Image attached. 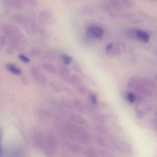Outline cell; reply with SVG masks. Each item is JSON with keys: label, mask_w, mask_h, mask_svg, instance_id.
Segmentation results:
<instances>
[{"label": "cell", "mask_w": 157, "mask_h": 157, "mask_svg": "<svg viewBox=\"0 0 157 157\" xmlns=\"http://www.w3.org/2000/svg\"><path fill=\"white\" fill-rule=\"evenodd\" d=\"M114 145L122 153L130 155L133 152V148L131 145L124 140H115Z\"/></svg>", "instance_id": "5"}, {"label": "cell", "mask_w": 157, "mask_h": 157, "mask_svg": "<svg viewBox=\"0 0 157 157\" xmlns=\"http://www.w3.org/2000/svg\"><path fill=\"white\" fill-rule=\"evenodd\" d=\"M84 155L86 157H98L97 151L94 148L90 147L84 151Z\"/></svg>", "instance_id": "17"}, {"label": "cell", "mask_w": 157, "mask_h": 157, "mask_svg": "<svg viewBox=\"0 0 157 157\" xmlns=\"http://www.w3.org/2000/svg\"><path fill=\"white\" fill-rule=\"evenodd\" d=\"M6 67L9 71L14 75H18V76L21 75V71L13 64L9 63V64H7Z\"/></svg>", "instance_id": "15"}, {"label": "cell", "mask_w": 157, "mask_h": 157, "mask_svg": "<svg viewBox=\"0 0 157 157\" xmlns=\"http://www.w3.org/2000/svg\"><path fill=\"white\" fill-rule=\"evenodd\" d=\"M136 37V39H139L145 43L148 42L150 38L149 35L147 32L139 29H137V30Z\"/></svg>", "instance_id": "9"}, {"label": "cell", "mask_w": 157, "mask_h": 157, "mask_svg": "<svg viewBox=\"0 0 157 157\" xmlns=\"http://www.w3.org/2000/svg\"><path fill=\"white\" fill-rule=\"evenodd\" d=\"M73 105L77 111L80 113H83L86 111L85 104L80 99H75L73 101Z\"/></svg>", "instance_id": "10"}, {"label": "cell", "mask_w": 157, "mask_h": 157, "mask_svg": "<svg viewBox=\"0 0 157 157\" xmlns=\"http://www.w3.org/2000/svg\"><path fill=\"white\" fill-rule=\"evenodd\" d=\"M125 97L127 101L130 103H133L136 102V94H135L131 91H128L126 92Z\"/></svg>", "instance_id": "16"}, {"label": "cell", "mask_w": 157, "mask_h": 157, "mask_svg": "<svg viewBox=\"0 0 157 157\" xmlns=\"http://www.w3.org/2000/svg\"><path fill=\"white\" fill-rule=\"evenodd\" d=\"M141 78L138 76H134L130 77L128 81L127 86L129 89L135 90L138 84L140 82Z\"/></svg>", "instance_id": "8"}, {"label": "cell", "mask_w": 157, "mask_h": 157, "mask_svg": "<svg viewBox=\"0 0 157 157\" xmlns=\"http://www.w3.org/2000/svg\"><path fill=\"white\" fill-rule=\"evenodd\" d=\"M68 148L74 154H78L82 150V147L81 145L74 142H71L69 144Z\"/></svg>", "instance_id": "12"}, {"label": "cell", "mask_w": 157, "mask_h": 157, "mask_svg": "<svg viewBox=\"0 0 157 157\" xmlns=\"http://www.w3.org/2000/svg\"><path fill=\"white\" fill-rule=\"evenodd\" d=\"M104 32L101 27L96 25H91L86 30V34L90 38L100 39L103 36Z\"/></svg>", "instance_id": "4"}, {"label": "cell", "mask_w": 157, "mask_h": 157, "mask_svg": "<svg viewBox=\"0 0 157 157\" xmlns=\"http://www.w3.org/2000/svg\"><path fill=\"white\" fill-rule=\"evenodd\" d=\"M44 68L50 73H56L57 72L56 68L53 65L49 64H44Z\"/></svg>", "instance_id": "24"}, {"label": "cell", "mask_w": 157, "mask_h": 157, "mask_svg": "<svg viewBox=\"0 0 157 157\" xmlns=\"http://www.w3.org/2000/svg\"><path fill=\"white\" fill-rule=\"evenodd\" d=\"M61 59L62 61L65 65H69L72 62L73 60V58L72 57L70 56L69 55L63 54L61 56Z\"/></svg>", "instance_id": "22"}, {"label": "cell", "mask_w": 157, "mask_h": 157, "mask_svg": "<svg viewBox=\"0 0 157 157\" xmlns=\"http://www.w3.org/2000/svg\"><path fill=\"white\" fill-rule=\"evenodd\" d=\"M146 112L144 110L139 108H136V116L138 119H141L144 118L146 114Z\"/></svg>", "instance_id": "25"}, {"label": "cell", "mask_w": 157, "mask_h": 157, "mask_svg": "<svg viewBox=\"0 0 157 157\" xmlns=\"http://www.w3.org/2000/svg\"><path fill=\"white\" fill-rule=\"evenodd\" d=\"M38 143L48 157H54L56 153L57 142L54 134L51 133L39 136Z\"/></svg>", "instance_id": "1"}, {"label": "cell", "mask_w": 157, "mask_h": 157, "mask_svg": "<svg viewBox=\"0 0 157 157\" xmlns=\"http://www.w3.org/2000/svg\"><path fill=\"white\" fill-rule=\"evenodd\" d=\"M134 90L145 96H150L152 94V90L143 84L141 82V80Z\"/></svg>", "instance_id": "6"}, {"label": "cell", "mask_w": 157, "mask_h": 157, "mask_svg": "<svg viewBox=\"0 0 157 157\" xmlns=\"http://www.w3.org/2000/svg\"><path fill=\"white\" fill-rule=\"evenodd\" d=\"M59 75L62 78H68L70 75V70L68 68L65 66H61L59 68Z\"/></svg>", "instance_id": "18"}, {"label": "cell", "mask_w": 157, "mask_h": 157, "mask_svg": "<svg viewBox=\"0 0 157 157\" xmlns=\"http://www.w3.org/2000/svg\"><path fill=\"white\" fill-rule=\"evenodd\" d=\"M96 142L100 147H104L106 146L105 141L101 136H97V137L96 138Z\"/></svg>", "instance_id": "26"}, {"label": "cell", "mask_w": 157, "mask_h": 157, "mask_svg": "<svg viewBox=\"0 0 157 157\" xmlns=\"http://www.w3.org/2000/svg\"><path fill=\"white\" fill-rule=\"evenodd\" d=\"M121 49L120 46L118 44L114 45L113 47L110 52L107 53V54L109 56H118L120 54Z\"/></svg>", "instance_id": "19"}, {"label": "cell", "mask_w": 157, "mask_h": 157, "mask_svg": "<svg viewBox=\"0 0 157 157\" xmlns=\"http://www.w3.org/2000/svg\"><path fill=\"white\" fill-rule=\"evenodd\" d=\"M89 99L91 104L96 105L98 104V99L97 95L93 93H90L89 94Z\"/></svg>", "instance_id": "23"}, {"label": "cell", "mask_w": 157, "mask_h": 157, "mask_svg": "<svg viewBox=\"0 0 157 157\" xmlns=\"http://www.w3.org/2000/svg\"><path fill=\"white\" fill-rule=\"evenodd\" d=\"M122 3L124 5V7L126 8H132L134 6V2L132 1L129 0H123L122 1Z\"/></svg>", "instance_id": "27"}, {"label": "cell", "mask_w": 157, "mask_h": 157, "mask_svg": "<svg viewBox=\"0 0 157 157\" xmlns=\"http://www.w3.org/2000/svg\"><path fill=\"white\" fill-rule=\"evenodd\" d=\"M91 136L87 129L77 125V140L82 145H87L90 142Z\"/></svg>", "instance_id": "2"}, {"label": "cell", "mask_w": 157, "mask_h": 157, "mask_svg": "<svg viewBox=\"0 0 157 157\" xmlns=\"http://www.w3.org/2000/svg\"><path fill=\"white\" fill-rule=\"evenodd\" d=\"M72 68L74 71L79 72V73L82 72V69L80 65L78 62H75L73 64V66H72Z\"/></svg>", "instance_id": "30"}, {"label": "cell", "mask_w": 157, "mask_h": 157, "mask_svg": "<svg viewBox=\"0 0 157 157\" xmlns=\"http://www.w3.org/2000/svg\"><path fill=\"white\" fill-rule=\"evenodd\" d=\"M2 134V130L1 128L0 127V157H2L3 154V150H2L1 144Z\"/></svg>", "instance_id": "32"}, {"label": "cell", "mask_w": 157, "mask_h": 157, "mask_svg": "<svg viewBox=\"0 0 157 157\" xmlns=\"http://www.w3.org/2000/svg\"><path fill=\"white\" fill-rule=\"evenodd\" d=\"M137 30V29H135V28L127 29L126 32V34L127 36L129 38L136 39V35Z\"/></svg>", "instance_id": "21"}, {"label": "cell", "mask_w": 157, "mask_h": 157, "mask_svg": "<svg viewBox=\"0 0 157 157\" xmlns=\"http://www.w3.org/2000/svg\"><path fill=\"white\" fill-rule=\"evenodd\" d=\"M32 71V75L35 79L38 82L41 83H45L47 81V79L45 76L42 75L41 73L38 71V70L33 68Z\"/></svg>", "instance_id": "11"}, {"label": "cell", "mask_w": 157, "mask_h": 157, "mask_svg": "<svg viewBox=\"0 0 157 157\" xmlns=\"http://www.w3.org/2000/svg\"><path fill=\"white\" fill-rule=\"evenodd\" d=\"M77 125L69 121H66L64 124V129L65 135L72 142L77 140Z\"/></svg>", "instance_id": "3"}, {"label": "cell", "mask_w": 157, "mask_h": 157, "mask_svg": "<svg viewBox=\"0 0 157 157\" xmlns=\"http://www.w3.org/2000/svg\"><path fill=\"white\" fill-rule=\"evenodd\" d=\"M70 82L71 84L76 87L80 86L82 83V79L81 78L77 75H73L70 77L69 79Z\"/></svg>", "instance_id": "13"}, {"label": "cell", "mask_w": 157, "mask_h": 157, "mask_svg": "<svg viewBox=\"0 0 157 157\" xmlns=\"http://www.w3.org/2000/svg\"><path fill=\"white\" fill-rule=\"evenodd\" d=\"M114 45V44L113 43H110L106 46V48H105V52H106V53L110 52L112 50V48L113 47Z\"/></svg>", "instance_id": "33"}, {"label": "cell", "mask_w": 157, "mask_h": 157, "mask_svg": "<svg viewBox=\"0 0 157 157\" xmlns=\"http://www.w3.org/2000/svg\"><path fill=\"white\" fill-rule=\"evenodd\" d=\"M24 152L21 150L17 149L10 151L8 157H23Z\"/></svg>", "instance_id": "20"}, {"label": "cell", "mask_w": 157, "mask_h": 157, "mask_svg": "<svg viewBox=\"0 0 157 157\" xmlns=\"http://www.w3.org/2000/svg\"><path fill=\"white\" fill-rule=\"evenodd\" d=\"M95 129H96V131H97L98 133H100V134H102V135L106 134L107 132V129L104 126H97L96 128H95Z\"/></svg>", "instance_id": "29"}, {"label": "cell", "mask_w": 157, "mask_h": 157, "mask_svg": "<svg viewBox=\"0 0 157 157\" xmlns=\"http://www.w3.org/2000/svg\"><path fill=\"white\" fill-rule=\"evenodd\" d=\"M76 89L77 92L81 94H83V95L86 94L88 92L87 88L84 86H81V85L76 87Z\"/></svg>", "instance_id": "28"}, {"label": "cell", "mask_w": 157, "mask_h": 157, "mask_svg": "<svg viewBox=\"0 0 157 157\" xmlns=\"http://www.w3.org/2000/svg\"><path fill=\"white\" fill-rule=\"evenodd\" d=\"M70 119L75 124L80 125L87 126L88 123L85 119L77 113H71L69 116Z\"/></svg>", "instance_id": "7"}, {"label": "cell", "mask_w": 157, "mask_h": 157, "mask_svg": "<svg viewBox=\"0 0 157 157\" xmlns=\"http://www.w3.org/2000/svg\"><path fill=\"white\" fill-rule=\"evenodd\" d=\"M141 81L143 84L145 85L146 87L148 88L149 89H155L156 88V84L154 81L151 79L148 78H144L141 79Z\"/></svg>", "instance_id": "14"}, {"label": "cell", "mask_w": 157, "mask_h": 157, "mask_svg": "<svg viewBox=\"0 0 157 157\" xmlns=\"http://www.w3.org/2000/svg\"><path fill=\"white\" fill-rule=\"evenodd\" d=\"M19 58L20 59V60H21L24 63H28L30 62V60L29 58L27 57V56L24 55H19Z\"/></svg>", "instance_id": "31"}]
</instances>
